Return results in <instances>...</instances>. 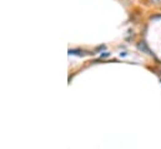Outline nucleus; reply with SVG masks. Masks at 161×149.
Returning <instances> with one entry per match:
<instances>
[{
  "instance_id": "f03ea898",
  "label": "nucleus",
  "mask_w": 161,
  "mask_h": 149,
  "mask_svg": "<svg viewBox=\"0 0 161 149\" xmlns=\"http://www.w3.org/2000/svg\"><path fill=\"white\" fill-rule=\"evenodd\" d=\"M86 51L80 50V49H69V54L70 55H79V57H84Z\"/></svg>"
},
{
  "instance_id": "20e7f679",
  "label": "nucleus",
  "mask_w": 161,
  "mask_h": 149,
  "mask_svg": "<svg viewBox=\"0 0 161 149\" xmlns=\"http://www.w3.org/2000/svg\"><path fill=\"white\" fill-rule=\"evenodd\" d=\"M105 48H106V45H105V44H102V45H99V46H96L95 51H100V50H104Z\"/></svg>"
},
{
  "instance_id": "7ed1b4c3",
  "label": "nucleus",
  "mask_w": 161,
  "mask_h": 149,
  "mask_svg": "<svg viewBox=\"0 0 161 149\" xmlns=\"http://www.w3.org/2000/svg\"><path fill=\"white\" fill-rule=\"evenodd\" d=\"M100 57L101 58H107V57H110V53L109 51H104V53L100 54Z\"/></svg>"
},
{
  "instance_id": "39448f33",
  "label": "nucleus",
  "mask_w": 161,
  "mask_h": 149,
  "mask_svg": "<svg viewBox=\"0 0 161 149\" xmlns=\"http://www.w3.org/2000/svg\"><path fill=\"white\" fill-rule=\"evenodd\" d=\"M151 19H161V15H154L151 16Z\"/></svg>"
},
{
  "instance_id": "423d86ee",
  "label": "nucleus",
  "mask_w": 161,
  "mask_h": 149,
  "mask_svg": "<svg viewBox=\"0 0 161 149\" xmlns=\"http://www.w3.org/2000/svg\"><path fill=\"white\" fill-rule=\"evenodd\" d=\"M120 55H121V57H125V55H126V53L122 51V53H120Z\"/></svg>"
},
{
  "instance_id": "f257e3e1",
  "label": "nucleus",
  "mask_w": 161,
  "mask_h": 149,
  "mask_svg": "<svg viewBox=\"0 0 161 149\" xmlns=\"http://www.w3.org/2000/svg\"><path fill=\"white\" fill-rule=\"evenodd\" d=\"M137 49H139V50H141L142 53L149 54V55H154V54L151 53V50L149 49V46H148L146 42H144V40H141V42H139V43H137Z\"/></svg>"
}]
</instances>
